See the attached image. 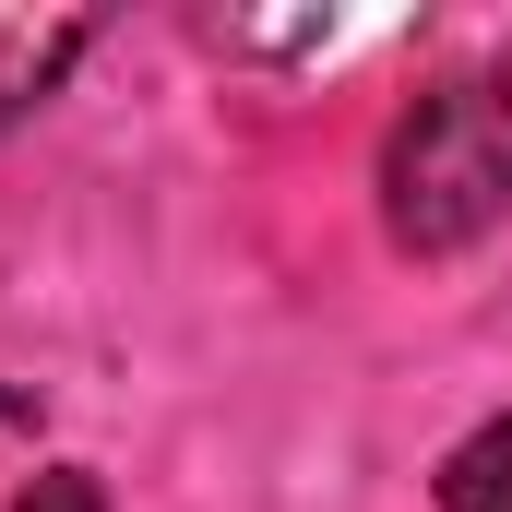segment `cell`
<instances>
[{
    "mask_svg": "<svg viewBox=\"0 0 512 512\" xmlns=\"http://www.w3.org/2000/svg\"><path fill=\"white\" fill-rule=\"evenodd\" d=\"M512 215V60L417 84L382 131V227L405 251H465Z\"/></svg>",
    "mask_w": 512,
    "mask_h": 512,
    "instance_id": "cell-1",
    "label": "cell"
},
{
    "mask_svg": "<svg viewBox=\"0 0 512 512\" xmlns=\"http://www.w3.org/2000/svg\"><path fill=\"white\" fill-rule=\"evenodd\" d=\"M441 512H512V417H489V429H465L453 453H441V489H429Z\"/></svg>",
    "mask_w": 512,
    "mask_h": 512,
    "instance_id": "cell-2",
    "label": "cell"
},
{
    "mask_svg": "<svg viewBox=\"0 0 512 512\" xmlns=\"http://www.w3.org/2000/svg\"><path fill=\"white\" fill-rule=\"evenodd\" d=\"M72 48H84V24H48V36H36V24H12V36H0V108L48 96V72H60Z\"/></svg>",
    "mask_w": 512,
    "mask_h": 512,
    "instance_id": "cell-3",
    "label": "cell"
},
{
    "mask_svg": "<svg viewBox=\"0 0 512 512\" xmlns=\"http://www.w3.org/2000/svg\"><path fill=\"white\" fill-rule=\"evenodd\" d=\"M12 512H108V489H96L84 465H48V477H24V489H12Z\"/></svg>",
    "mask_w": 512,
    "mask_h": 512,
    "instance_id": "cell-4",
    "label": "cell"
}]
</instances>
